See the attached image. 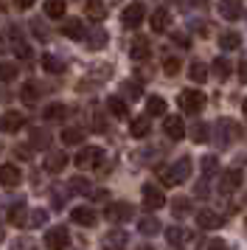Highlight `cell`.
<instances>
[{"label": "cell", "mask_w": 247, "mask_h": 250, "mask_svg": "<svg viewBox=\"0 0 247 250\" xmlns=\"http://www.w3.org/2000/svg\"><path fill=\"white\" fill-rule=\"evenodd\" d=\"M205 104H208V99H205V93L202 90H185L183 96H180V107L185 110V113H202L205 110Z\"/></svg>", "instance_id": "6da1fadb"}, {"label": "cell", "mask_w": 247, "mask_h": 250, "mask_svg": "<svg viewBox=\"0 0 247 250\" xmlns=\"http://www.w3.org/2000/svg\"><path fill=\"white\" fill-rule=\"evenodd\" d=\"M101 158H104V149L84 146L76 158H73V163H76L79 169H96V166H101Z\"/></svg>", "instance_id": "7a4b0ae2"}, {"label": "cell", "mask_w": 247, "mask_h": 250, "mask_svg": "<svg viewBox=\"0 0 247 250\" xmlns=\"http://www.w3.org/2000/svg\"><path fill=\"white\" fill-rule=\"evenodd\" d=\"M67 245H70V230H67L65 225L51 228V230L45 233V248L48 250H67Z\"/></svg>", "instance_id": "3957f363"}, {"label": "cell", "mask_w": 247, "mask_h": 250, "mask_svg": "<svg viewBox=\"0 0 247 250\" xmlns=\"http://www.w3.org/2000/svg\"><path fill=\"white\" fill-rule=\"evenodd\" d=\"M144 20H146V6H144V3H129V6L121 12L124 28H138Z\"/></svg>", "instance_id": "277c9868"}, {"label": "cell", "mask_w": 247, "mask_h": 250, "mask_svg": "<svg viewBox=\"0 0 247 250\" xmlns=\"http://www.w3.org/2000/svg\"><path fill=\"white\" fill-rule=\"evenodd\" d=\"M104 216H107V222L118 225V222H126V219L132 216V208H129V203H107Z\"/></svg>", "instance_id": "5b68a950"}, {"label": "cell", "mask_w": 247, "mask_h": 250, "mask_svg": "<svg viewBox=\"0 0 247 250\" xmlns=\"http://www.w3.org/2000/svg\"><path fill=\"white\" fill-rule=\"evenodd\" d=\"M25 126V115L17 113V110H9V113L0 115V132H17Z\"/></svg>", "instance_id": "8992f818"}, {"label": "cell", "mask_w": 247, "mask_h": 250, "mask_svg": "<svg viewBox=\"0 0 247 250\" xmlns=\"http://www.w3.org/2000/svg\"><path fill=\"white\" fill-rule=\"evenodd\" d=\"M141 194H144V205H146V208H152V211H157V208H163V205H166L163 191H160L157 186H152V183H146Z\"/></svg>", "instance_id": "52a82bcc"}, {"label": "cell", "mask_w": 247, "mask_h": 250, "mask_svg": "<svg viewBox=\"0 0 247 250\" xmlns=\"http://www.w3.org/2000/svg\"><path fill=\"white\" fill-rule=\"evenodd\" d=\"M239 186H242V169L222 171V177H219V191L222 194H233Z\"/></svg>", "instance_id": "ba28073f"}, {"label": "cell", "mask_w": 247, "mask_h": 250, "mask_svg": "<svg viewBox=\"0 0 247 250\" xmlns=\"http://www.w3.org/2000/svg\"><path fill=\"white\" fill-rule=\"evenodd\" d=\"M163 132H166L171 141L185 138V124H183V118H180V115H166V118H163Z\"/></svg>", "instance_id": "9c48e42d"}, {"label": "cell", "mask_w": 247, "mask_h": 250, "mask_svg": "<svg viewBox=\"0 0 247 250\" xmlns=\"http://www.w3.org/2000/svg\"><path fill=\"white\" fill-rule=\"evenodd\" d=\"M129 57H132L135 62H144V59L152 57V45H149L146 37H135L132 40V45H129Z\"/></svg>", "instance_id": "30bf717a"}, {"label": "cell", "mask_w": 247, "mask_h": 250, "mask_svg": "<svg viewBox=\"0 0 247 250\" xmlns=\"http://www.w3.org/2000/svg\"><path fill=\"white\" fill-rule=\"evenodd\" d=\"M62 34L67 40H84V23L79 17H65L62 20Z\"/></svg>", "instance_id": "8fae6325"}, {"label": "cell", "mask_w": 247, "mask_h": 250, "mask_svg": "<svg viewBox=\"0 0 247 250\" xmlns=\"http://www.w3.org/2000/svg\"><path fill=\"white\" fill-rule=\"evenodd\" d=\"M70 219L76 222V225H84V228H90V225H96V211L93 208H87V205H79V208H73L70 211Z\"/></svg>", "instance_id": "7c38bea8"}, {"label": "cell", "mask_w": 247, "mask_h": 250, "mask_svg": "<svg viewBox=\"0 0 247 250\" xmlns=\"http://www.w3.org/2000/svg\"><path fill=\"white\" fill-rule=\"evenodd\" d=\"M219 17L242 20V0H219Z\"/></svg>", "instance_id": "4fadbf2b"}, {"label": "cell", "mask_w": 247, "mask_h": 250, "mask_svg": "<svg viewBox=\"0 0 247 250\" xmlns=\"http://www.w3.org/2000/svg\"><path fill=\"white\" fill-rule=\"evenodd\" d=\"M149 129H152V118L149 115H138V118L129 121V135L132 138H146Z\"/></svg>", "instance_id": "5bb4252c"}, {"label": "cell", "mask_w": 247, "mask_h": 250, "mask_svg": "<svg viewBox=\"0 0 247 250\" xmlns=\"http://www.w3.org/2000/svg\"><path fill=\"white\" fill-rule=\"evenodd\" d=\"M22 180V174L17 166H11V163H6V166H0V186H17V183Z\"/></svg>", "instance_id": "9a60e30c"}, {"label": "cell", "mask_w": 247, "mask_h": 250, "mask_svg": "<svg viewBox=\"0 0 247 250\" xmlns=\"http://www.w3.org/2000/svg\"><path fill=\"white\" fill-rule=\"evenodd\" d=\"M149 23H152V31H166L168 25H171V14H168V9H155L152 17H149Z\"/></svg>", "instance_id": "2e32d148"}, {"label": "cell", "mask_w": 247, "mask_h": 250, "mask_svg": "<svg viewBox=\"0 0 247 250\" xmlns=\"http://www.w3.org/2000/svg\"><path fill=\"white\" fill-rule=\"evenodd\" d=\"M84 12H87V17L93 23H101V20L107 17V6H104L101 0H87V3H84Z\"/></svg>", "instance_id": "e0dca14e"}, {"label": "cell", "mask_w": 247, "mask_h": 250, "mask_svg": "<svg viewBox=\"0 0 247 250\" xmlns=\"http://www.w3.org/2000/svg\"><path fill=\"white\" fill-rule=\"evenodd\" d=\"M65 166H67V155H62V152H54V155L45 158V171H51V174H59Z\"/></svg>", "instance_id": "ac0fdd59"}, {"label": "cell", "mask_w": 247, "mask_h": 250, "mask_svg": "<svg viewBox=\"0 0 247 250\" xmlns=\"http://www.w3.org/2000/svg\"><path fill=\"white\" fill-rule=\"evenodd\" d=\"M197 225L205 228V230H216V228L222 225V219L213 214V211H197Z\"/></svg>", "instance_id": "d6986e66"}, {"label": "cell", "mask_w": 247, "mask_h": 250, "mask_svg": "<svg viewBox=\"0 0 247 250\" xmlns=\"http://www.w3.org/2000/svg\"><path fill=\"white\" fill-rule=\"evenodd\" d=\"M67 12V3L65 0H45V14L51 17V20H62Z\"/></svg>", "instance_id": "ffe728a7"}, {"label": "cell", "mask_w": 247, "mask_h": 250, "mask_svg": "<svg viewBox=\"0 0 247 250\" xmlns=\"http://www.w3.org/2000/svg\"><path fill=\"white\" fill-rule=\"evenodd\" d=\"M9 219L14 222V225H22V228H28V211H25V203H17V205H11L9 208Z\"/></svg>", "instance_id": "44dd1931"}, {"label": "cell", "mask_w": 247, "mask_h": 250, "mask_svg": "<svg viewBox=\"0 0 247 250\" xmlns=\"http://www.w3.org/2000/svg\"><path fill=\"white\" fill-rule=\"evenodd\" d=\"M107 110H110L115 118H126V115H129L126 102H124V99H118V96H110V99H107Z\"/></svg>", "instance_id": "7402d4cb"}, {"label": "cell", "mask_w": 247, "mask_h": 250, "mask_svg": "<svg viewBox=\"0 0 247 250\" xmlns=\"http://www.w3.org/2000/svg\"><path fill=\"white\" fill-rule=\"evenodd\" d=\"M171 171H174V180L177 183H185L191 177V160L188 158H180L174 166H171Z\"/></svg>", "instance_id": "603a6c76"}, {"label": "cell", "mask_w": 247, "mask_h": 250, "mask_svg": "<svg viewBox=\"0 0 247 250\" xmlns=\"http://www.w3.org/2000/svg\"><path fill=\"white\" fill-rule=\"evenodd\" d=\"M166 239L171 242V245H174V248H180V245H185V242L191 239V233H188V230H183V228L174 225V228H168V230H166Z\"/></svg>", "instance_id": "cb8c5ba5"}, {"label": "cell", "mask_w": 247, "mask_h": 250, "mask_svg": "<svg viewBox=\"0 0 247 250\" xmlns=\"http://www.w3.org/2000/svg\"><path fill=\"white\" fill-rule=\"evenodd\" d=\"M84 141V129H79V126H70V129H62V144L67 146H76Z\"/></svg>", "instance_id": "d4e9b609"}, {"label": "cell", "mask_w": 247, "mask_h": 250, "mask_svg": "<svg viewBox=\"0 0 247 250\" xmlns=\"http://www.w3.org/2000/svg\"><path fill=\"white\" fill-rule=\"evenodd\" d=\"M20 99L25 104H34L37 99H40V84H37V82H25L22 90H20Z\"/></svg>", "instance_id": "484cf974"}, {"label": "cell", "mask_w": 247, "mask_h": 250, "mask_svg": "<svg viewBox=\"0 0 247 250\" xmlns=\"http://www.w3.org/2000/svg\"><path fill=\"white\" fill-rule=\"evenodd\" d=\"M45 118H48V121H62V118H65L67 115V104H48V107H45Z\"/></svg>", "instance_id": "4316f807"}, {"label": "cell", "mask_w": 247, "mask_h": 250, "mask_svg": "<svg viewBox=\"0 0 247 250\" xmlns=\"http://www.w3.org/2000/svg\"><path fill=\"white\" fill-rule=\"evenodd\" d=\"M138 230H141L144 236H155V233H160V222H157L155 216H144L141 225H138Z\"/></svg>", "instance_id": "83f0119b"}, {"label": "cell", "mask_w": 247, "mask_h": 250, "mask_svg": "<svg viewBox=\"0 0 247 250\" xmlns=\"http://www.w3.org/2000/svg\"><path fill=\"white\" fill-rule=\"evenodd\" d=\"M42 68L48 70V73H62L65 70V62L59 57H54V54H45L42 57Z\"/></svg>", "instance_id": "f1b7e54d"}, {"label": "cell", "mask_w": 247, "mask_h": 250, "mask_svg": "<svg viewBox=\"0 0 247 250\" xmlns=\"http://www.w3.org/2000/svg\"><path fill=\"white\" fill-rule=\"evenodd\" d=\"M188 76H191V82H197V84H202V82L208 79V68H205V62H191Z\"/></svg>", "instance_id": "f546056e"}, {"label": "cell", "mask_w": 247, "mask_h": 250, "mask_svg": "<svg viewBox=\"0 0 247 250\" xmlns=\"http://www.w3.org/2000/svg\"><path fill=\"white\" fill-rule=\"evenodd\" d=\"M219 45H222L225 51H233V48L242 45V37L236 34V31H225V34H219Z\"/></svg>", "instance_id": "4dcf8cb0"}, {"label": "cell", "mask_w": 247, "mask_h": 250, "mask_svg": "<svg viewBox=\"0 0 247 250\" xmlns=\"http://www.w3.org/2000/svg\"><path fill=\"white\" fill-rule=\"evenodd\" d=\"M146 113L149 115H163L166 113V102H163L160 96H149V99H146Z\"/></svg>", "instance_id": "1f68e13d"}, {"label": "cell", "mask_w": 247, "mask_h": 250, "mask_svg": "<svg viewBox=\"0 0 247 250\" xmlns=\"http://www.w3.org/2000/svg\"><path fill=\"white\" fill-rule=\"evenodd\" d=\"M213 76H216V79L219 82H225L227 79V76H230V62H227V59H213Z\"/></svg>", "instance_id": "d6a6232c"}, {"label": "cell", "mask_w": 247, "mask_h": 250, "mask_svg": "<svg viewBox=\"0 0 247 250\" xmlns=\"http://www.w3.org/2000/svg\"><path fill=\"white\" fill-rule=\"evenodd\" d=\"M104 45H107V34H104L101 28H96V31L87 37V48H93V51H101Z\"/></svg>", "instance_id": "836d02e7"}, {"label": "cell", "mask_w": 247, "mask_h": 250, "mask_svg": "<svg viewBox=\"0 0 247 250\" xmlns=\"http://www.w3.org/2000/svg\"><path fill=\"white\" fill-rule=\"evenodd\" d=\"M216 171H219V160L213 158V155H205V158H202V174H205V177H213Z\"/></svg>", "instance_id": "e575fe53"}, {"label": "cell", "mask_w": 247, "mask_h": 250, "mask_svg": "<svg viewBox=\"0 0 247 250\" xmlns=\"http://www.w3.org/2000/svg\"><path fill=\"white\" fill-rule=\"evenodd\" d=\"M17 79V65L14 62H0V82Z\"/></svg>", "instance_id": "d590c367"}, {"label": "cell", "mask_w": 247, "mask_h": 250, "mask_svg": "<svg viewBox=\"0 0 247 250\" xmlns=\"http://www.w3.org/2000/svg\"><path fill=\"white\" fill-rule=\"evenodd\" d=\"M191 138H194L197 144H205V141H208V124L197 121V124L191 126Z\"/></svg>", "instance_id": "8d00e7d4"}, {"label": "cell", "mask_w": 247, "mask_h": 250, "mask_svg": "<svg viewBox=\"0 0 247 250\" xmlns=\"http://www.w3.org/2000/svg\"><path fill=\"white\" fill-rule=\"evenodd\" d=\"M171 211H174V216H185V214H191V203L185 197H177L174 205H171Z\"/></svg>", "instance_id": "74e56055"}, {"label": "cell", "mask_w": 247, "mask_h": 250, "mask_svg": "<svg viewBox=\"0 0 247 250\" xmlns=\"http://www.w3.org/2000/svg\"><path fill=\"white\" fill-rule=\"evenodd\" d=\"M121 90H124V96H129V102L141 99V84H138V82H124Z\"/></svg>", "instance_id": "f35d334b"}, {"label": "cell", "mask_w": 247, "mask_h": 250, "mask_svg": "<svg viewBox=\"0 0 247 250\" xmlns=\"http://www.w3.org/2000/svg\"><path fill=\"white\" fill-rule=\"evenodd\" d=\"M163 73H166V76H177L180 73V59L177 57H166L163 59Z\"/></svg>", "instance_id": "ab89813d"}, {"label": "cell", "mask_w": 247, "mask_h": 250, "mask_svg": "<svg viewBox=\"0 0 247 250\" xmlns=\"http://www.w3.org/2000/svg\"><path fill=\"white\" fill-rule=\"evenodd\" d=\"M48 144H51V135H48V132H40V129H34V132H31V146L45 149Z\"/></svg>", "instance_id": "60d3db41"}, {"label": "cell", "mask_w": 247, "mask_h": 250, "mask_svg": "<svg viewBox=\"0 0 247 250\" xmlns=\"http://www.w3.org/2000/svg\"><path fill=\"white\" fill-rule=\"evenodd\" d=\"M157 177L163 180V186H177V180H174V171H171V166H160V169H157Z\"/></svg>", "instance_id": "b9f144b4"}, {"label": "cell", "mask_w": 247, "mask_h": 250, "mask_svg": "<svg viewBox=\"0 0 247 250\" xmlns=\"http://www.w3.org/2000/svg\"><path fill=\"white\" fill-rule=\"evenodd\" d=\"M14 54H17L20 59H28V57H31V48L25 45L22 40H14Z\"/></svg>", "instance_id": "7bdbcfd3"}, {"label": "cell", "mask_w": 247, "mask_h": 250, "mask_svg": "<svg viewBox=\"0 0 247 250\" xmlns=\"http://www.w3.org/2000/svg\"><path fill=\"white\" fill-rule=\"evenodd\" d=\"M42 222H48V211H34L31 214V228L42 225Z\"/></svg>", "instance_id": "ee69618b"}, {"label": "cell", "mask_w": 247, "mask_h": 250, "mask_svg": "<svg viewBox=\"0 0 247 250\" xmlns=\"http://www.w3.org/2000/svg\"><path fill=\"white\" fill-rule=\"evenodd\" d=\"M73 191H84V194H87L90 191V183H84L82 177H73Z\"/></svg>", "instance_id": "f6af8a7d"}, {"label": "cell", "mask_w": 247, "mask_h": 250, "mask_svg": "<svg viewBox=\"0 0 247 250\" xmlns=\"http://www.w3.org/2000/svg\"><path fill=\"white\" fill-rule=\"evenodd\" d=\"M239 82H242V84H247V59H242V62H239Z\"/></svg>", "instance_id": "bcb514c9"}, {"label": "cell", "mask_w": 247, "mask_h": 250, "mask_svg": "<svg viewBox=\"0 0 247 250\" xmlns=\"http://www.w3.org/2000/svg\"><path fill=\"white\" fill-rule=\"evenodd\" d=\"M104 245H107V248H110V245H124V236L121 233H112V236L104 239Z\"/></svg>", "instance_id": "7dc6e473"}, {"label": "cell", "mask_w": 247, "mask_h": 250, "mask_svg": "<svg viewBox=\"0 0 247 250\" xmlns=\"http://www.w3.org/2000/svg\"><path fill=\"white\" fill-rule=\"evenodd\" d=\"M14 152H17L22 160H31V149H28V146H20V149H14Z\"/></svg>", "instance_id": "c3c4849f"}, {"label": "cell", "mask_w": 247, "mask_h": 250, "mask_svg": "<svg viewBox=\"0 0 247 250\" xmlns=\"http://www.w3.org/2000/svg\"><path fill=\"white\" fill-rule=\"evenodd\" d=\"M174 40H177V45H180V48H188V45H191V40H188L185 34H177Z\"/></svg>", "instance_id": "681fc988"}, {"label": "cell", "mask_w": 247, "mask_h": 250, "mask_svg": "<svg viewBox=\"0 0 247 250\" xmlns=\"http://www.w3.org/2000/svg\"><path fill=\"white\" fill-rule=\"evenodd\" d=\"M14 6H17V9H31L34 0H14Z\"/></svg>", "instance_id": "f907efd6"}, {"label": "cell", "mask_w": 247, "mask_h": 250, "mask_svg": "<svg viewBox=\"0 0 247 250\" xmlns=\"http://www.w3.org/2000/svg\"><path fill=\"white\" fill-rule=\"evenodd\" d=\"M208 250H227V245H225V242H211Z\"/></svg>", "instance_id": "816d5d0a"}, {"label": "cell", "mask_w": 247, "mask_h": 250, "mask_svg": "<svg viewBox=\"0 0 247 250\" xmlns=\"http://www.w3.org/2000/svg\"><path fill=\"white\" fill-rule=\"evenodd\" d=\"M34 34H40V37H48V31H45L40 23H34Z\"/></svg>", "instance_id": "f5cc1de1"}, {"label": "cell", "mask_w": 247, "mask_h": 250, "mask_svg": "<svg viewBox=\"0 0 247 250\" xmlns=\"http://www.w3.org/2000/svg\"><path fill=\"white\" fill-rule=\"evenodd\" d=\"M242 110H245V115H247V99H245V107H242Z\"/></svg>", "instance_id": "db71d44e"}, {"label": "cell", "mask_w": 247, "mask_h": 250, "mask_svg": "<svg viewBox=\"0 0 247 250\" xmlns=\"http://www.w3.org/2000/svg\"><path fill=\"white\" fill-rule=\"evenodd\" d=\"M3 48H6V45H3V37H0V51H3Z\"/></svg>", "instance_id": "11a10c76"}, {"label": "cell", "mask_w": 247, "mask_h": 250, "mask_svg": "<svg viewBox=\"0 0 247 250\" xmlns=\"http://www.w3.org/2000/svg\"><path fill=\"white\" fill-rule=\"evenodd\" d=\"M0 242H3V225H0Z\"/></svg>", "instance_id": "9f6ffc18"}, {"label": "cell", "mask_w": 247, "mask_h": 250, "mask_svg": "<svg viewBox=\"0 0 247 250\" xmlns=\"http://www.w3.org/2000/svg\"><path fill=\"white\" fill-rule=\"evenodd\" d=\"M0 149H3V146H0Z\"/></svg>", "instance_id": "6f0895ef"}]
</instances>
